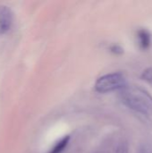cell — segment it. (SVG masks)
<instances>
[{"instance_id": "obj_1", "label": "cell", "mask_w": 152, "mask_h": 153, "mask_svg": "<svg viewBox=\"0 0 152 153\" xmlns=\"http://www.w3.org/2000/svg\"><path fill=\"white\" fill-rule=\"evenodd\" d=\"M120 100L130 109L145 115L152 116V96L142 87L126 86L120 91Z\"/></svg>"}, {"instance_id": "obj_2", "label": "cell", "mask_w": 152, "mask_h": 153, "mask_svg": "<svg viewBox=\"0 0 152 153\" xmlns=\"http://www.w3.org/2000/svg\"><path fill=\"white\" fill-rule=\"evenodd\" d=\"M127 86L125 76L122 73H111L99 77L94 85L99 93H108L115 91H122Z\"/></svg>"}, {"instance_id": "obj_3", "label": "cell", "mask_w": 152, "mask_h": 153, "mask_svg": "<svg viewBox=\"0 0 152 153\" xmlns=\"http://www.w3.org/2000/svg\"><path fill=\"white\" fill-rule=\"evenodd\" d=\"M13 20V11L6 5H0V34H4L10 30Z\"/></svg>"}, {"instance_id": "obj_4", "label": "cell", "mask_w": 152, "mask_h": 153, "mask_svg": "<svg viewBox=\"0 0 152 153\" xmlns=\"http://www.w3.org/2000/svg\"><path fill=\"white\" fill-rule=\"evenodd\" d=\"M137 39L141 48L148 49L151 45V33L144 29L139 30L137 32Z\"/></svg>"}, {"instance_id": "obj_5", "label": "cell", "mask_w": 152, "mask_h": 153, "mask_svg": "<svg viewBox=\"0 0 152 153\" xmlns=\"http://www.w3.org/2000/svg\"><path fill=\"white\" fill-rule=\"evenodd\" d=\"M70 141V136L65 135L63 138H61L58 142L56 143V144L53 146V148L49 151L48 153H62L65 149L67 147Z\"/></svg>"}, {"instance_id": "obj_6", "label": "cell", "mask_w": 152, "mask_h": 153, "mask_svg": "<svg viewBox=\"0 0 152 153\" xmlns=\"http://www.w3.org/2000/svg\"><path fill=\"white\" fill-rule=\"evenodd\" d=\"M142 79L152 84V67L145 69L142 74Z\"/></svg>"}, {"instance_id": "obj_7", "label": "cell", "mask_w": 152, "mask_h": 153, "mask_svg": "<svg viewBox=\"0 0 152 153\" xmlns=\"http://www.w3.org/2000/svg\"><path fill=\"white\" fill-rule=\"evenodd\" d=\"M138 153H152V143L145 142L141 144Z\"/></svg>"}, {"instance_id": "obj_8", "label": "cell", "mask_w": 152, "mask_h": 153, "mask_svg": "<svg viewBox=\"0 0 152 153\" xmlns=\"http://www.w3.org/2000/svg\"><path fill=\"white\" fill-rule=\"evenodd\" d=\"M116 153H129V147L127 143L126 142L119 143L116 149Z\"/></svg>"}, {"instance_id": "obj_9", "label": "cell", "mask_w": 152, "mask_h": 153, "mask_svg": "<svg viewBox=\"0 0 152 153\" xmlns=\"http://www.w3.org/2000/svg\"><path fill=\"white\" fill-rule=\"evenodd\" d=\"M110 51L113 52L114 54H116V55H119V54H122L124 51H123V48L118 46V45H113L110 47Z\"/></svg>"}]
</instances>
